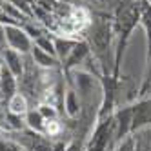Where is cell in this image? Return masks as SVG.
<instances>
[{"label":"cell","mask_w":151,"mask_h":151,"mask_svg":"<svg viewBox=\"0 0 151 151\" xmlns=\"http://www.w3.org/2000/svg\"><path fill=\"white\" fill-rule=\"evenodd\" d=\"M9 107H11L13 113H26V109H27L26 99H24L22 95H15L13 100H11V104H9Z\"/></svg>","instance_id":"6da1fadb"},{"label":"cell","mask_w":151,"mask_h":151,"mask_svg":"<svg viewBox=\"0 0 151 151\" xmlns=\"http://www.w3.org/2000/svg\"><path fill=\"white\" fill-rule=\"evenodd\" d=\"M47 131H51V133L58 131V126H57V124H51V126H47Z\"/></svg>","instance_id":"7a4b0ae2"}]
</instances>
